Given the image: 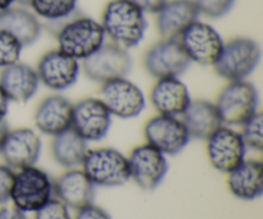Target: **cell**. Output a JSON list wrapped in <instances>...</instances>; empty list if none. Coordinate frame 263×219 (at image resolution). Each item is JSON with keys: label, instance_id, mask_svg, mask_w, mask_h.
Listing matches in <instances>:
<instances>
[{"label": "cell", "instance_id": "6da1fadb", "mask_svg": "<svg viewBox=\"0 0 263 219\" xmlns=\"http://www.w3.org/2000/svg\"><path fill=\"white\" fill-rule=\"evenodd\" d=\"M105 37L123 49L138 46L148 28L146 13L131 0H109L100 19Z\"/></svg>", "mask_w": 263, "mask_h": 219}, {"label": "cell", "instance_id": "7a4b0ae2", "mask_svg": "<svg viewBox=\"0 0 263 219\" xmlns=\"http://www.w3.org/2000/svg\"><path fill=\"white\" fill-rule=\"evenodd\" d=\"M58 48L76 61H84L105 43V33L99 21L74 14L55 27Z\"/></svg>", "mask_w": 263, "mask_h": 219}, {"label": "cell", "instance_id": "3957f363", "mask_svg": "<svg viewBox=\"0 0 263 219\" xmlns=\"http://www.w3.org/2000/svg\"><path fill=\"white\" fill-rule=\"evenodd\" d=\"M261 46L256 40L246 36L225 41L220 56L213 64L216 74L226 81L247 79L261 62Z\"/></svg>", "mask_w": 263, "mask_h": 219}, {"label": "cell", "instance_id": "277c9868", "mask_svg": "<svg viewBox=\"0 0 263 219\" xmlns=\"http://www.w3.org/2000/svg\"><path fill=\"white\" fill-rule=\"evenodd\" d=\"M81 167L94 186L117 187L130 180L127 156L117 149H87Z\"/></svg>", "mask_w": 263, "mask_h": 219}, {"label": "cell", "instance_id": "5b68a950", "mask_svg": "<svg viewBox=\"0 0 263 219\" xmlns=\"http://www.w3.org/2000/svg\"><path fill=\"white\" fill-rule=\"evenodd\" d=\"M215 105L222 125L240 126L259 110L258 90L247 79L230 81L218 92Z\"/></svg>", "mask_w": 263, "mask_h": 219}, {"label": "cell", "instance_id": "8992f818", "mask_svg": "<svg viewBox=\"0 0 263 219\" xmlns=\"http://www.w3.org/2000/svg\"><path fill=\"white\" fill-rule=\"evenodd\" d=\"M53 181L46 172L35 166L18 169L14 174L10 199L13 207L23 213L36 212L53 197Z\"/></svg>", "mask_w": 263, "mask_h": 219}, {"label": "cell", "instance_id": "52a82bcc", "mask_svg": "<svg viewBox=\"0 0 263 219\" xmlns=\"http://www.w3.org/2000/svg\"><path fill=\"white\" fill-rule=\"evenodd\" d=\"M190 63L212 67L223 48L222 36L210 23L197 19L187 26L177 37Z\"/></svg>", "mask_w": 263, "mask_h": 219}, {"label": "cell", "instance_id": "ba28073f", "mask_svg": "<svg viewBox=\"0 0 263 219\" xmlns=\"http://www.w3.org/2000/svg\"><path fill=\"white\" fill-rule=\"evenodd\" d=\"M133 68V59L127 49L113 43H104L94 54L82 61L85 76L97 84L127 77Z\"/></svg>", "mask_w": 263, "mask_h": 219}, {"label": "cell", "instance_id": "9c48e42d", "mask_svg": "<svg viewBox=\"0 0 263 219\" xmlns=\"http://www.w3.org/2000/svg\"><path fill=\"white\" fill-rule=\"evenodd\" d=\"M99 99L107 107L112 117L121 120L136 118L145 108V96L143 90L133 81L127 79V77L102 84Z\"/></svg>", "mask_w": 263, "mask_h": 219}, {"label": "cell", "instance_id": "30bf717a", "mask_svg": "<svg viewBox=\"0 0 263 219\" xmlns=\"http://www.w3.org/2000/svg\"><path fill=\"white\" fill-rule=\"evenodd\" d=\"M205 141L208 161L218 172L229 173L246 159L247 146L240 132L230 126H220Z\"/></svg>", "mask_w": 263, "mask_h": 219}, {"label": "cell", "instance_id": "8fae6325", "mask_svg": "<svg viewBox=\"0 0 263 219\" xmlns=\"http://www.w3.org/2000/svg\"><path fill=\"white\" fill-rule=\"evenodd\" d=\"M146 144L156 148L164 155L181 153L190 141V136L180 117L157 114L144 125Z\"/></svg>", "mask_w": 263, "mask_h": 219}, {"label": "cell", "instance_id": "7c38bea8", "mask_svg": "<svg viewBox=\"0 0 263 219\" xmlns=\"http://www.w3.org/2000/svg\"><path fill=\"white\" fill-rule=\"evenodd\" d=\"M110 125L112 114L99 97H84L72 107L71 128L86 143L103 140Z\"/></svg>", "mask_w": 263, "mask_h": 219}, {"label": "cell", "instance_id": "4fadbf2b", "mask_svg": "<svg viewBox=\"0 0 263 219\" xmlns=\"http://www.w3.org/2000/svg\"><path fill=\"white\" fill-rule=\"evenodd\" d=\"M145 71L154 78L180 77L192 63L177 38H162L145 51Z\"/></svg>", "mask_w": 263, "mask_h": 219}, {"label": "cell", "instance_id": "5bb4252c", "mask_svg": "<svg viewBox=\"0 0 263 219\" xmlns=\"http://www.w3.org/2000/svg\"><path fill=\"white\" fill-rule=\"evenodd\" d=\"M40 85L53 91H64L73 86L80 77V62L59 49H53L39 59L35 68Z\"/></svg>", "mask_w": 263, "mask_h": 219}, {"label": "cell", "instance_id": "9a60e30c", "mask_svg": "<svg viewBox=\"0 0 263 219\" xmlns=\"http://www.w3.org/2000/svg\"><path fill=\"white\" fill-rule=\"evenodd\" d=\"M130 178L143 190L157 189L166 177L168 163L164 154L149 144L138 145L127 156Z\"/></svg>", "mask_w": 263, "mask_h": 219}, {"label": "cell", "instance_id": "2e32d148", "mask_svg": "<svg viewBox=\"0 0 263 219\" xmlns=\"http://www.w3.org/2000/svg\"><path fill=\"white\" fill-rule=\"evenodd\" d=\"M41 153V138L33 130L20 127L8 131L0 154L10 168L35 166Z\"/></svg>", "mask_w": 263, "mask_h": 219}, {"label": "cell", "instance_id": "e0dca14e", "mask_svg": "<svg viewBox=\"0 0 263 219\" xmlns=\"http://www.w3.org/2000/svg\"><path fill=\"white\" fill-rule=\"evenodd\" d=\"M72 104L66 96L58 94L44 97L36 107L33 123L41 133L57 136L71 128Z\"/></svg>", "mask_w": 263, "mask_h": 219}, {"label": "cell", "instance_id": "ac0fdd59", "mask_svg": "<svg viewBox=\"0 0 263 219\" xmlns=\"http://www.w3.org/2000/svg\"><path fill=\"white\" fill-rule=\"evenodd\" d=\"M190 102L189 89L179 77L157 78L151 90V104L158 114L180 117Z\"/></svg>", "mask_w": 263, "mask_h": 219}, {"label": "cell", "instance_id": "d6986e66", "mask_svg": "<svg viewBox=\"0 0 263 219\" xmlns=\"http://www.w3.org/2000/svg\"><path fill=\"white\" fill-rule=\"evenodd\" d=\"M0 87L9 102L27 103L39 91L40 81L35 68L22 62H17L2 68Z\"/></svg>", "mask_w": 263, "mask_h": 219}, {"label": "cell", "instance_id": "ffe728a7", "mask_svg": "<svg viewBox=\"0 0 263 219\" xmlns=\"http://www.w3.org/2000/svg\"><path fill=\"white\" fill-rule=\"evenodd\" d=\"M197 19L199 12L193 0H167L156 13V27L162 38H177Z\"/></svg>", "mask_w": 263, "mask_h": 219}, {"label": "cell", "instance_id": "44dd1931", "mask_svg": "<svg viewBox=\"0 0 263 219\" xmlns=\"http://www.w3.org/2000/svg\"><path fill=\"white\" fill-rule=\"evenodd\" d=\"M53 186L57 199L67 208L77 210L94 202L95 186L82 169H68L53 182Z\"/></svg>", "mask_w": 263, "mask_h": 219}, {"label": "cell", "instance_id": "7402d4cb", "mask_svg": "<svg viewBox=\"0 0 263 219\" xmlns=\"http://www.w3.org/2000/svg\"><path fill=\"white\" fill-rule=\"evenodd\" d=\"M228 187L240 200L258 199L263 194V164L257 159H244L228 173Z\"/></svg>", "mask_w": 263, "mask_h": 219}, {"label": "cell", "instance_id": "603a6c76", "mask_svg": "<svg viewBox=\"0 0 263 219\" xmlns=\"http://www.w3.org/2000/svg\"><path fill=\"white\" fill-rule=\"evenodd\" d=\"M180 118L190 138L197 140H207L211 133L222 126L215 103L204 99H192Z\"/></svg>", "mask_w": 263, "mask_h": 219}, {"label": "cell", "instance_id": "cb8c5ba5", "mask_svg": "<svg viewBox=\"0 0 263 219\" xmlns=\"http://www.w3.org/2000/svg\"><path fill=\"white\" fill-rule=\"evenodd\" d=\"M0 28L14 36L25 48L39 40L43 26L32 10L25 7H12L0 14Z\"/></svg>", "mask_w": 263, "mask_h": 219}, {"label": "cell", "instance_id": "d4e9b609", "mask_svg": "<svg viewBox=\"0 0 263 219\" xmlns=\"http://www.w3.org/2000/svg\"><path fill=\"white\" fill-rule=\"evenodd\" d=\"M51 155L59 166L64 168H76L81 166L87 151V143L74 132L72 128H68L59 135L53 136L50 145Z\"/></svg>", "mask_w": 263, "mask_h": 219}, {"label": "cell", "instance_id": "484cf974", "mask_svg": "<svg viewBox=\"0 0 263 219\" xmlns=\"http://www.w3.org/2000/svg\"><path fill=\"white\" fill-rule=\"evenodd\" d=\"M28 7L39 19L57 27L77 14L79 0H31Z\"/></svg>", "mask_w": 263, "mask_h": 219}, {"label": "cell", "instance_id": "4316f807", "mask_svg": "<svg viewBox=\"0 0 263 219\" xmlns=\"http://www.w3.org/2000/svg\"><path fill=\"white\" fill-rule=\"evenodd\" d=\"M240 136L247 149L261 151L263 148V114L256 112L252 117L241 123Z\"/></svg>", "mask_w": 263, "mask_h": 219}, {"label": "cell", "instance_id": "83f0119b", "mask_svg": "<svg viewBox=\"0 0 263 219\" xmlns=\"http://www.w3.org/2000/svg\"><path fill=\"white\" fill-rule=\"evenodd\" d=\"M22 44L7 31L0 28V69L20 62Z\"/></svg>", "mask_w": 263, "mask_h": 219}, {"label": "cell", "instance_id": "f1b7e54d", "mask_svg": "<svg viewBox=\"0 0 263 219\" xmlns=\"http://www.w3.org/2000/svg\"><path fill=\"white\" fill-rule=\"evenodd\" d=\"M197 7L199 15L211 18V19H218L233 10L235 7L236 0H193Z\"/></svg>", "mask_w": 263, "mask_h": 219}, {"label": "cell", "instance_id": "f546056e", "mask_svg": "<svg viewBox=\"0 0 263 219\" xmlns=\"http://www.w3.org/2000/svg\"><path fill=\"white\" fill-rule=\"evenodd\" d=\"M33 219H72L69 210L59 199L51 197L48 203L39 208Z\"/></svg>", "mask_w": 263, "mask_h": 219}, {"label": "cell", "instance_id": "4dcf8cb0", "mask_svg": "<svg viewBox=\"0 0 263 219\" xmlns=\"http://www.w3.org/2000/svg\"><path fill=\"white\" fill-rule=\"evenodd\" d=\"M14 171L7 164H0V204H5L10 199Z\"/></svg>", "mask_w": 263, "mask_h": 219}, {"label": "cell", "instance_id": "1f68e13d", "mask_svg": "<svg viewBox=\"0 0 263 219\" xmlns=\"http://www.w3.org/2000/svg\"><path fill=\"white\" fill-rule=\"evenodd\" d=\"M74 219H110V215L103 208L91 204L77 209Z\"/></svg>", "mask_w": 263, "mask_h": 219}, {"label": "cell", "instance_id": "d6a6232c", "mask_svg": "<svg viewBox=\"0 0 263 219\" xmlns=\"http://www.w3.org/2000/svg\"><path fill=\"white\" fill-rule=\"evenodd\" d=\"M134 4L138 5L144 13H153L156 14L167 0H131Z\"/></svg>", "mask_w": 263, "mask_h": 219}, {"label": "cell", "instance_id": "836d02e7", "mask_svg": "<svg viewBox=\"0 0 263 219\" xmlns=\"http://www.w3.org/2000/svg\"><path fill=\"white\" fill-rule=\"evenodd\" d=\"M0 219H27L25 213L14 207L0 208Z\"/></svg>", "mask_w": 263, "mask_h": 219}, {"label": "cell", "instance_id": "e575fe53", "mask_svg": "<svg viewBox=\"0 0 263 219\" xmlns=\"http://www.w3.org/2000/svg\"><path fill=\"white\" fill-rule=\"evenodd\" d=\"M9 99L7 97V95L4 94V91L0 87V122L4 121L5 115L8 113V108H9Z\"/></svg>", "mask_w": 263, "mask_h": 219}, {"label": "cell", "instance_id": "d590c367", "mask_svg": "<svg viewBox=\"0 0 263 219\" xmlns=\"http://www.w3.org/2000/svg\"><path fill=\"white\" fill-rule=\"evenodd\" d=\"M8 131H9L8 123L5 122V120L2 121V122H0V149H2V145H3V143H4V138H5V136H7Z\"/></svg>", "mask_w": 263, "mask_h": 219}, {"label": "cell", "instance_id": "8d00e7d4", "mask_svg": "<svg viewBox=\"0 0 263 219\" xmlns=\"http://www.w3.org/2000/svg\"><path fill=\"white\" fill-rule=\"evenodd\" d=\"M14 4L15 0H0V14L7 12V10L10 9Z\"/></svg>", "mask_w": 263, "mask_h": 219}, {"label": "cell", "instance_id": "74e56055", "mask_svg": "<svg viewBox=\"0 0 263 219\" xmlns=\"http://www.w3.org/2000/svg\"><path fill=\"white\" fill-rule=\"evenodd\" d=\"M30 2L31 0H15V3H17V4H20L21 7H28Z\"/></svg>", "mask_w": 263, "mask_h": 219}]
</instances>
